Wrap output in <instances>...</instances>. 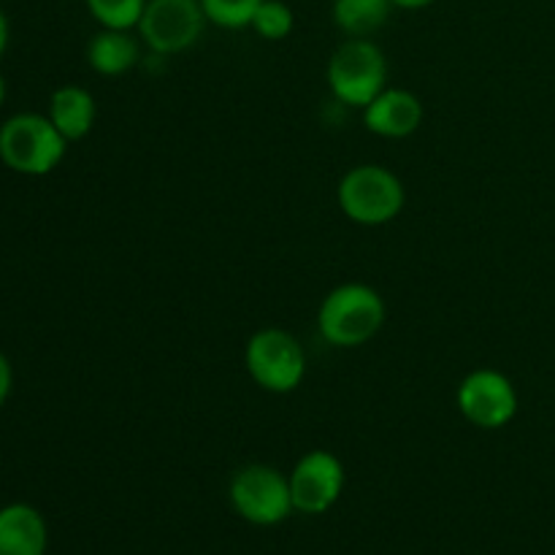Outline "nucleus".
Here are the masks:
<instances>
[{"label":"nucleus","mask_w":555,"mask_h":555,"mask_svg":"<svg viewBox=\"0 0 555 555\" xmlns=\"http://www.w3.org/2000/svg\"><path fill=\"white\" fill-rule=\"evenodd\" d=\"M383 296L374 287L350 282L339 285L323 298L318 325L331 347H361L379 334L385 323Z\"/></svg>","instance_id":"nucleus-1"},{"label":"nucleus","mask_w":555,"mask_h":555,"mask_svg":"<svg viewBox=\"0 0 555 555\" xmlns=\"http://www.w3.org/2000/svg\"><path fill=\"white\" fill-rule=\"evenodd\" d=\"M65 144L52 119L43 114H14L0 125V160L25 177H47L65 157Z\"/></svg>","instance_id":"nucleus-2"},{"label":"nucleus","mask_w":555,"mask_h":555,"mask_svg":"<svg viewBox=\"0 0 555 555\" xmlns=\"http://www.w3.org/2000/svg\"><path fill=\"white\" fill-rule=\"evenodd\" d=\"M339 209L358 225H385L396 220L404 209V184L393 171L383 166H356L341 177L339 190Z\"/></svg>","instance_id":"nucleus-3"},{"label":"nucleus","mask_w":555,"mask_h":555,"mask_svg":"<svg viewBox=\"0 0 555 555\" xmlns=\"http://www.w3.org/2000/svg\"><path fill=\"white\" fill-rule=\"evenodd\" d=\"M388 81V60L369 38H350L328 63V85L336 101L352 108H366Z\"/></svg>","instance_id":"nucleus-4"},{"label":"nucleus","mask_w":555,"mask_h":555,"mask_svg":"<svg viewBox=\"0 0 555 555\" xmlns=\"http://www.w3.org/2000/svg\"><path fill=\"white\" fill-rule=\"evenodd\" d=\"M244 363L255 383L269 393H291L307 374L301 341L282 328H263L247 341Z\"/></svg>","instance_id":"nucleus-5"},{"label":"nucleus","mask_w":555,"mask_h":555,"mask_svg":"<svg viewBox=\"0 0 555 555\" xmlns=\"http://www.w3.org/2000/svg\"><path fill=\"white\" fill-rule=\"evenodd\" d=\"M231 502L244 520L255 526H274L291 515L293 493L291 477L280 475L274 466L249 464L231 480Z\"/></svg>","instance_id":"nucleus-6"},{"label":"nucleus","mask_w":555,"mask_h":555,"mask_svg":"<svg viewBox=\"0 0 555 555\" xmlns=\"http://www.w3.org/2000/svg\"><path fill=\"white\" fill-rule=\"evenodd\" d=\"M206 22L201 0H146L139 33L155 54H179L198 41Z\"/></svg>","instance_id":"nucleus-7"},{"label":"nucleus","mask_w":555,"mask_h":555,"mask_svg":"<svg viewBox=\"0 0 555 555\" xmlns=\"http://www.w3.org/2000/svg\"><path fill=\"white\" fill-rule=\"evenodd\" d=\"M459 410L472 426L504 428L518 415V390L507 374L496 369H477L459 385Z\"/></svg>","instance_id":"nucleus-8"},{"label":"nucleus","mask_w":555,"mask_h":555,"mask_svg":"<svg viewBox=\"0 0 555 555\" xmlns=\"http://www.w3.org/2000/svg\"><path fill=\"white\" fill-rule=\"evenodd\" d=\"M345 491V466L328 450H312L296 464L291 475L293 507L320 515L336 504Z\"/></svg>","instance_id":"nucleus-9"},{"label":"nucleus","mask_w":555,"mask_h":555,"mask_svg":"<svg viewBox=\"0 0 555 555\" xmlns=\"http://www.w3.org/2000/svg\"><path fill=\"white\" fill-rule=\"evenodd\" d=\"M423 122V103L415 92L385 87L366 108H363V125L374 135L383 139H406L415 133Z\"/></svg>","instance_id":"nucleus-10"},{"label":"nucleus","mask_w":555,"mask_h":555,"mask_svg":"<svg viewBox=\"0 0 555 555\" xmlns=\"http://www.w3.org/2000/svg\"><path fill=\"white\" fill-rule=\"evenodd\" d=\"M47 553V524L30 504H9L0 509V555Z\"/></svg>","instance_id":"nucleus-11"},{"label":"nucleus","mask_w":555,"mask_h":555,"mask_svg":"<svg viewBox=\"0 0 555 555\" xmlns=\"http://www.w3.org/2000/svg\"><path fill=\"white\" fill-rule=\"evenodd\" d=\"M49 119L63 133L65 141H79L95 125V98L85 87L65 85L52 92L49 101Z\"/></svg>","instance_id":"nucleus-12"},{"label":"nucleus","mask_w":555,"mask_h":555,"mask_svg":"<svg viewBox=\"0 0 555 555\" xmlns=\"http://www.w3.org/2000/svg\"><path fill=\"white\" fill-rule=\"evenodd\" d=\"M87 63L101 76H122L139 63V43L130 38L128 30L103 27L87 47Z\"/></svg>","instance_id":"nucleus-13"},{"label":"nucleus","mask_w":555,"mask_h":555,"mask_svg":"<svg viewBox=\"0 0 555 555\" xmlns=\"http://www.w3.org/2000/svg\"><path fill=\"white\" fill-rule=\"evenodd\" d=\"M390 0H334V22L345 36L369 38L388 22Z\"/></svg>","instance_id":"nucleus-14"},{"label":"nucleus","mask_w":555,"mask_h":555,"mask_svg":"<svg viewBox=\"0 0 555 555\" xmlns=\"http://www.w3.org/2000/svg\"><path fill=\"white\" fill-rule=\"evenodd\" d=\"M95 22L108 30H130L139 27L146 0H85Z\"/></svg>","instance_id":"nucleus-15"},{"label":"nucleus","mask_w":555,"mask_h":555,"mask_svg":"<svg viewBox=\"0 0 555 555\" xmlns=\"http://www.w3.org/2000/svg\"><path fill=\"white\" fill-rule=\"evenodd\" d=\"M293 25H296V16L285 0H263L249 27H255V33L266 41H282V38L291 36Z\"/></svg>","instance_id":"nucleus-16"},{"label":"nucleus","mask_w":555,"mask_h":555,"mask_svg":"<svg viewBox=\"0 0 555 555\" xmlns=\"http://www.w3.org/2000/svg\"><path fill=\"white\" fill-rule=\"evenodd\" d=\"M263 0H201L206 20L222 30H242L253 25V16Z\"/></svg>","instance_id":"nucleus-17"},{"label":"nucleus","mask_w":555,"mask_h":555,"mask_svg":"<svg viewBox=\"0 0 555 555\" xmlns=\"http://www.w3.org/2000/svg\"><path fill=\"white\" fill-rule=\"evenodd\" d=\"M11 388H14V369H11V361L9 358L0 352V406L9 401L11 396Z\"/></svg>","instance_id":"nucleus-18"},{"label":"nucleus","mask_w":555,"mask_h":555,"mask_svg":"<svg viewBox=\"0 0 555 555\" xmlns=\"http://www.w3.org/2000/svg\"><path fill=\"white\" fill-rule=\"evenodd\" d=\"M393 3V9H404V11H421L426 9V5H431L434 0H390Z\"/></svg>","instance_id":"nucleus-19"},{"label":"nucleus","mask_w":555,"mask_h":555,"mask_svg":"<svg viewBox=\"0 0 555 555\" xmlns=\"http://www.w3.org/2000/svg\"><path fill=\"white\" fill-rule=\"evenodd\" d=\"M5 47H9V20H5L3 9H0V57H3Z\"/></svg>","instance_id":"nucleus-20"},{"label":"nucleus","mask_w":555,"mask_h":555,"mask_svg":"<svg viewBox=\"0 0 555 555\" xmlns=\"http://www.w3.org/2000/svg\"><path fill=\"white\" fill-rule=\"evenodd\" d=\"M3 101H5V81H3V74H0V108H3Z\"/></svg>","instance_id":"nucleus-21"}]
</instances>
